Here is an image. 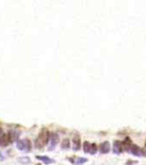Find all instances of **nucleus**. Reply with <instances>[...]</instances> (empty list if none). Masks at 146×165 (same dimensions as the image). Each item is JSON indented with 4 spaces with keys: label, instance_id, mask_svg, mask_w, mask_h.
Listing matches in <instances>:
<instances>
[{
    "label": "nucleus",
    "instance_id": "nucleus-1",
    "mask_svg": "<svg viewBox=\"0 0 146 165\" xmlns=\"http://www.w3.org/2000/svg\"><path fill=\"white\" fill-rule=\"evenodd\" d=\"M50 133L47 129L43 128L41 133H39V135L37 136L36 139L35 141V147L37 149H41L43 148L44 146L49 142V139H50Z\"/></svg>",
    "mask_w": 146,
    "mask_h": 165
},
{
    "label": "nucleus",
    "instance_id": "nucleus-2",
    "mask_svg": "<svg viewBox=\"0 0 146 165\" xmlns=\"http://www.w3.org/2000/svg\"><path fill=\"white\" fill-rule=\"evenodd\" d=\"M16 148L22 152H29L32 149L31 142L29 139H20L16 142Z\"/></svg>",
    "mask_w": 146,
    "mask_h": 165
},
{
    "label": "nucleus",
    "instance_id": "nucleus-3",
    "mask_svg": "<svg viewBox=\"0 0 146 165\" xmlns=\"http://www.w3.org/2000/svg\"><path fill=\"white\" fill-rule=\"evenodd\" d=\"M13 138H14V135L11 133L1 135L0 136V146L2 147L7 146L10 143L13 142Z\"/></svg>",
    "mask_w": 146,
    "mask_h": 165
},
{
    "label": "nucleus",
    "instance_id": "nucleus-4",
    "mask_svg": "<svg viewBox=\"0 0 146 165\" xmlns=\"http://www.w3.org/2000/svg\"><path fill=\"white\" fill-rule=\"evenodd\" d=\"M59 138H58V134L56 133H52L50 135V139H49V150H53L55 148V146L57 145V144L58 143Z\"/></svg>",
    "mask_w": 146,
    "mask_h": 165
},
{
    "label": "nucleus",
    "instance_id": "nucleus-5",
    "mask_svg": "<svg viewBox=\"0 0 146 165\" xmlns=\"http://www.w3.org/2000/svg\"><path fill=\"white\" fill-rule=\"evenodd\" d=\"M113 150L115 154H120L123 152L124 150V146H123V143L121 141H114V145H113Z\"/></svg>",
    "mask_w": 146,
    "mask_h": 165
},
{
    "label": "nucleus",
    "instance_id": "nucleus-6",
    "mask_svg": "<svg viewBox=\"0 0 146 165\" xmlns=\"http://www.w3.org/2000/svg\"><path fill=\"white\" fill-rule=\"evenodd\" d=\"M130 151H131V153L132 155H134L136 157H141L143 155V151L141 150V148L139 147L138 145H136V144H132L131 145Z\"/></svg>",
    "mask_w": 146,
    "mask_h": 165
},
{
    "label": "nucleus",
    "instance_id": "nucleus-7",
    "mask_svg": "<svg viewBox=\"0 0 146 165\" xmlns=\"http://www.w3.org/2000/svg\"><path fill=\"white\" fill-rule=\"evenodd\" d=\"M110 151V144L108 141H105L100 145V152L102 154H108Z\"/></svg>",
    "mask_w": 146,
    "mask_h": 165
},
{
    "label": "nucleus",
    "instance_id": "nucleus-8",
    "mask_svg": "<svg viewBox=\"0 0 146 165\" xmlns=\"http://www.w3.org/2000/svg\"><path fill=\"white\" fill-rule=\"evenodd\" d=\"M72 149L74 150H79L81 148V138L79 136H75L72 139Z\"/></svg>",
    "mask_w": 146,
    "mask_h": 165
},
{
    "label": "nucleus",
    "instance_id": "nucleus-9",
    "mask_svg": "<svg viewBox=\"0 0 146 165\" xmlns=\"http://www.w3.org/2000/svg\"><path fill=\"white\" fill-rule=\"evenodd\" d=\"M36 158L38 160H41V162H43L45 164H50L54 163V161L47 156H36Z\"/></svg>",
    "mask_w": 146,
    "mask_h": 165
},
{
    "label": "nucleus",
    "instance_id": "nucleus-10",
    "mask_svg": "<svg viewBox=\"0 0 146 165\" xmlns=\"http://www.w3.org/2000/svg\"><path fill=\"white\" fill-rule=\"evenodd\" d=\"M71 162L76 165H81L85 164L88 162V159L86 158H77L71 159Z\"/></svg>",
    "mask_w": 146,
    "mask_h": 165
},
{
    "label": "nucleus",
    "instance_id": "nucleus-11",
    "mask_svg": "<svg viewBox=\"0 0 146 165\" xmlns=\"http://www.w3.org/2000/svg\"><path fill=\"white\" fill-rule=\"evenodd\" d=\"M123 146H124V150H130L131 149V146L132 145V144H131V139L127 137V138H125V139L124 141H123Z\"/></svg>",
    "mask_w": 146,
    "mask_h": 165
},
{
    "label": "nucleus",
    "instance_id": "nucleus-12",
    "mask_svg": "<svg viewBox=\"0 0 146 165\" xmlns=\"http://www.w3.org/2000/svg\"><path fill=\"white\" fill-rule=\"evenodd\" d=\"M83 151L85 153H89L90 152V149H91V144L88 143V141H85V142L83 143Z\"/></svg>",
    "mask_w": 146,
    "mask_h": 165
},
{
    "label": "nucleus",
    "instance_id": "nucleus-13",
    "mask_svg": "<svg viewBox=\"0 0 146 165\" xmlns=\"http://www.w3.org/2000/svg\"><path fill=\"white\" fill-rule=\"evenodd\" d=\"M61 148H62L63 150H68V149L70 148V140L67 139V138L64 139V140L62 141Z\"/></svg>",
    "mask_w": 146,
    "mask_h": 165
},
{
    "label": "nucleus",
    "instance_id": "nucleus-14",
    "mask_svg": "<svg viewBox=\"0 0 146 165\" xmlns=\"http://www.w3.org/2000/svg\"><path fill=\"white\" fill-rule=\"evenodd\" d=\"M96 152H97V146H96V144H91V149H90L89 154L94 155Z\"/></svg>",
    "mask_w": 146,
    "mask_h": 165
},
{
    "label": "nucleus",
    "instance_id": "nucleus-15",
    "mask_svg": "<svg viewBox=\"0 0 146 165\" xmlns=\"http://www.w3.org/2000/svg\"><path fill=\"white\" fill-rule=\"evenodd\" d=\"M19 162L20 163H22L23 164H29L30 163V159L28 157H25V158H19Z\"/></svg>",
    "mask_w": 146,
    "mask_h": 165
},
{
    "label": "nucleus",
    "instance_id": "nucleus-16",
    "mask_svg": "<svg viewBox=\"0 0 146 165\" xmlns=\"http://www.w3.org/2000/svg\"><path fill=\"white\" fill-rule=\"evenodd\" d=\"M1 133H2V129L0 128V134H1Z\"/></svg>",
    "mask_w": 146,
    "mask_h": 165
},
{
    "label": "nucleus",
    "instance_id": "nucleus-17",
    "mask_svg": "<svg viewBox=\"0 0 146 165\" xmlns=\"http://www.w3.org/2000/svg\"><path fill=\"white\" fill-rule=\"evenodd\" d=\"M36 165H41V164H36Z\"/></svg>",
    "mask_w": 146,
    "mask_h": 165
},
{
    "label": "nucleus",
    "instance_id": "nucleus-18",
    "mask_svg": "<svg viewBox=\"0 0 146 165\" xmlns=\"http://www.w3.org/2000/svg\"><path fill=\"white\" fill-rule=\"evenodd\" d=\"M145 148H146V142H145Z\"/></svg>",
    "mask_w": 146,
    "mask_h": 165
}]
</instances>
